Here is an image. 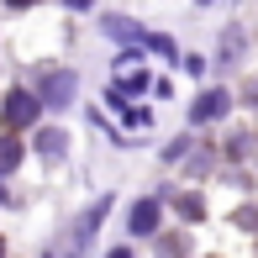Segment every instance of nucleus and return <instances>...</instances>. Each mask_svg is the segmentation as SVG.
Returning <instances> with one entry per match:
<instances>
[{
	"label": "nucleus",
	"instance_id": "f257e3e1",
	"mask_svg": "<svg viewBox=\"0 0 258 258\" xmlns=\"http://www.w3.org/2000/svg\"><path fill=\"white\" fill-rule=\"evenodd\" d=\"M37 111H42V105L32 100L27 90H11V95H6V111H0V121H6L11 132H27V126L37 121Z\"/></svg>",
	"mask_w": 258,
	"mask_h": 258
},
{
	"label": "nucleus",
	"instance_id": "f03ea898",
	"mask_svg": "<svg viewBox=\"0 0 258 258\" xmlns=\"http://www.w3.org/2000/svg\"><path fill=\"white\" fill-rule=\"evenodd\" d=\"M74 90H79V85H74V74L63 69V74H53L48 85H42V95H48V105H53V111H63V105L74 100Z\"/></svg>",
	"mask_w": 258,
	"mask_h": 258
},
{
	"label": "nucleus",
	"instance_id": "7ed1b4c3",
	"mask_svg": "<svg viewBox=\"0 0 258 258\" xmlns=\"http://www.w3.org/2000/svg\"><path fill=\"white\" fill-rule=\"evenodd\" d=\"M227 105H232V100H227V90H206V95L190 105V116H195V121H216Z\"/></svg>",
	"mask_w": 258,
	"mask_h": 258
},
{
	"label": "nucleus",
	"instance_id": "20e7f679",
	"mask_svg": "<svg viewBox=\"0 0 258 258\" xmlns=\"http://www.w3.org/2000/svg\"><path fill=\"white\" fill-rule=\"evenodd\" d=\"M158 227V206L153 201H143V206H132V232L143 237V232H153Z\"/></svg>",
	"mask_w": 258,
	"mask_h": 258
},
{
	"label": "nucleus",
	"instance_id": "39448f33",
	"mask_svg": "<svg viewBox=\"0 0 258 258\" xmlns=\"http://www.w3.org/2000/svg\"><path fill=\"white\" fill-rule=\"evenodd\" d=\"M105 27H111L116 37H121V42H132V37H137V27H132V21H121V16H111V21H105Z\"/></svg>",
	"mask_w": 258,
	"mask_h": 258
},
{
	"label": "nucleus",
	"instance_id": "423d86ee",
	"mask_svg": "<svg viewBox=\"0 0 258 258\" xmlns=\"http://www.w3.org/2000/svg\"><path fill=\"white\" fill-rule=\"evenodd\" d=\"M42 153H53V158L63 153V132H42Z\"/></svg>",
	"mask_w": 258,
	"mask_h": 258
},
{
	"label": "nucleus",
	"instance_id": "0eeeda50",
	"mask_svg": "<svg viewBox=\"0 0 258 258\" xmlns=\"http://www.w3.org/2000/svg\"><path fill=\"white\" fill-rule=\"evenodd\" d=\"M16 158H21V143H6V148H0V169H11Z\"/></svg>",
	"mask_w": 258,
	"mask_h": 258
},
{
	"label": "nucleus",
	"instance_id": "6e6552de",
	"mask_svg": "<svg viewBox=\"0 0 258 258\" xmlns=\"http://www.w3.org/2000/svg\"><path fill=\"white\" fill-rule=\"evenodd\" d=\"M111 258H132V253H126V248H116V253H111Z\"/></svg>",
	"mask_w": 258,
	"mask_h": 258
},
{
	"label": "nucleus",
	"instance_id": "1a4fd4ad",
	"mask_svg": "<svg viewBox=\"0 0 258 258\" xmlns=\"http://www.w3.org/2000/svg\"><path fill=\"white\" fill-rule=\"evenodd\" d=\"M0 253H6V242H0Z\"/></svg>",
	"mask_w": 258,
	"mask_h": 258
}]
</instances>
